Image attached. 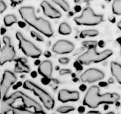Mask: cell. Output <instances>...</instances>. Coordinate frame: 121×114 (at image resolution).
Returning <instances> with one entry per match:
<instances>
[{"label": "cell", "instance_id": "obj_1", "mask_svg": "<svg viewBox=\"0 0 121 114\" xmlns=\"http://www.w3.org/2000/svg\"><path fill=\"white\" fill-rule=\"evenodd\" d=\"M21 18L26 23L32 26L40 33L47 37L53 35V30L50 23L42 17H37L35 14L34 8L30 6L21 7L19 9Z\"/></svg>", "mask_w": 121, "mask_h": 114}, {"label": "cell", "instance_id": "obj_2", "mask_svg": "<svg viewBox=\"0 0 121 114\" xmlns=\"http://www.w3.org/2000/svg\"><path fill=\"white\" fill-rule=\"evenodd\" d=\"M120 95L117 93H105L100 95V89L96 86H91L83 99V104L90 108H97L101 104H112L117 103Z\"/></svg>", "mask_w": 121, "mask_h": 114}, {"label": "cell", "instance_id": "obj_3", "mask_svg": "<svg viewBox=\"0 0 121 114\" xmlns=\"http://www.w3.org/2000/svg\"><path fill=\"white\" fill-rule=\"evenodd\" d=\"M17 99H20L22 101L25 107L28 108V109L33 107L34 109V110H35L34 113H44V111L43 110V108H42L41 105L39 103H37L35 100L32 99L30 97L26 95V94L23 93L22 92H20V91H17V92L11 94L9 97L4 98L3 100H1V103L7 104V105L12 106L13 104Z\"/></svg>", "mask_w": 121, "mask_h": 114}, {"label": "cell", "instance_id": "obj_4", "mask_svg": "<svg viewBox=\"0 0 121 114\" xmlns=\"http://www.w3.org/2000/svg\"><path fill=\"white\" fill-rule=\"evenodd\" d=\"M113 55V51L111 50H105L102 52H97L95 47L89 48L78 57V60L82 65H89L92 63H98L107 59Z\"/></svg>", "mask_w": 121, "mask_h": 114}, {"label": "cell", "instance_id": "obj_5", "mask_svg": "<svg viewBox=\"0 0 121 114\" xmlns=\"http://www.w3.org/2000/svg\"><path fill=\"white\" fill-rule=\"evenodd\" d=\"M23 87L25 89L32 91L34 95L39 98L41 102L43 104L44 107L47 110H52L55 107V101L50 96V95L43 89H41L39 86L36 85L34 83L30 80H26L23 84Z\"/></svg>", "mask_w": 121, "mask_h": 114}, {"label": "cell", "instance_id": "obj_6", "mask_svg": "<svg viewBox=\"0 0 121 114\" xmlns=\"http://www.w3.org/2000/svg\"><path fill=\"white\" fill-rule=\"evenodd\" d=\"M74 21L79 26H96L103 21V15L96 14L91 8H86L80 16L75 17Z\"/></svg>", "mask_w": 121, "mask_h": 114}, {"label": "cell", "instance_id": "obj_7", "mask_svg": "<svg viewBox=\"0 0 121 114\" xmlns=\"http://www.w3.org/2000/svg\"><path fill=\"white\" fill-rule=\"evenodd\" d=\"M15 35H16V38L17 39L19 43V48L26 56L36 59L41 56L42 51L32 42H30V41L25 38L21 32H16Z\"/></svg>", "mask_w": 121, "mask_h": 114}, {"label": "cell", "instance_id": "obj_8", "mask_svg": "<svg viewBox=\"0 0 121 114\" xmlns=\"http://www.w3.org/2000/svg\"><path fill=\"white\" fill-rule=\"evenodd\" d=\"M2 40L4 42V46L1 49V56H0L1 65H3L6 62L12 61L16 55L14 48L11 43L10 38L8 36H4Z\"/></svg>", "mask_w": 121, "mask_h": 114}, {"label": "cell", "instance_id": "obj_9", "mask_svg": "<svg viewBox=\"0 0 121 114\" xmlns=\"http://www.w3.org/2000/svg\"><path fill=\"white\" fill-rule=\"evenodd\" d=\"M17 77L10 71H5L2 76V80L1 82V100L5 98L8 91L9 90L10 87L16 82Z\"/></svg>", "mask_w": 121, "mask_h": 114}, {"label": "cell", "instance_id": "obj_10", "mask_svg": "<svg viewBox=\"0 0 121 114\" xmlns=\"http://www.w3.org/2000/svg\"><path fill=\"white\" fill-rule=\"evenodd\" d=\"M104 77V73L96 68H89L80 76V79L83 83H95L102 80Z\"/></svg>", "mask_w": 121, "mask_h": 114}, {"label": "cell", "instance_id": "obj_11", "mask_svg": "<svg viewBox=\"0 0 121 114\" xmlns=\"http://www.w3.org/2000/svg\"><path fill=\"white\" fill-rule=\"evenodd\" d=\"M73 50V44L66 40H59L52 47V51L57 54L70 53Z\"/></svg>", "mask_w": 121, "mask_h": 114}, {"label": "cell", "instance_id": "obj_12", "mask_svg": "<svg viewBox=\"0 0 121 114\" xmlns=\"http://www.w3.org/2000/svg\"><path fill=\"white\" fill-rule=\"evenodd\" d=\"M79 98V94L77 91L70 92L67 89H61L58 92V100L63 103L68 101H77Z\"/></svg>", "mask_w": 121, "mask_h": 114}, {"label": "cell", "instance_id": "obj_13", "mask_svg": "<svg viewBox=\"0 0 121 114\" xmlns=\"http://www.w3.org/2000/svg\"><path fill=\"white\" fill-rule=\"evenodd\" d=\"M40 5L43 11L44 14L48 17L51 19H58L61 17V14L60 13V11L55 9L47 1H43V2L40 4Z\"/></svg>", "mask_w": 121, "mask_h": 114}, {"label": "cell", "instance_id": "obj_14", "mask_svg": "<svg viewBox=\"0 0 121 114\" xmlns=\"http://www.w3.org/2000/svg\"><path fill=\"white\" fill-rule=\"evenodd\" d=\"M53 66L52 63L48 60H45L44 62H41V64L38 68V73L43 77H51L52 74Z\"/></svg>", "mask_w": 121, "mask_h": 114}, {"label": "cell", "instance_id": "obj_15", "mask_svg": "<svg viewBox=\"0 0 121 114\" xmlns=\"http://www.w3.org/2000/svg\"><path fill=\"white\" fill-rule=\"evenodd\" d=\"M26 61L24 58H19L15 60L14 71L16 73H29L30 68L26 65Z\"/></svg>", "mask_w": 121, "mask_h": 114}, {"label": "cell", "instance_id": "obj_16", "mask_svg": "<svg viewBox=\"0 0 121 114\" xmlns=\"http://www.w3.org/2000/svg\"><path fill=\"white\" fill-rule=\"evenodd\" d=\"M111 71L113 77L120 84H121V65L115 62H112L111 63Z\"/></svg>", "mask_w": 121, "mask_h": 114}, {"label": "cell", "instance_id": "obj_17", "mask_svg": "<svg viewBox=\"0 0 121 114\" xmlns=\"http://www.w3.org/2000/svg\"><path fill=\"white\" fill-rule=\"evenodd\" d=\"M72 32V29L70 28V26L68 25L66 23H60L58 28V32L60 35H70Z\"/></svg>", "mask_w": 121, "mask_h": 114}, {"label": "cell", "instance_id": "obj_18", "mask_svg": "<svg viewBox=\"0 0 121 114\" xmlns=\"http://www.w3.org/2000/svg\"><path fill=\"white\" fill-rule=\"evenodd\" d=\"M98 35V31L95 29H87L83 30L79 34L81 38H85L86 37H95Z\"/></svg>", "mask_w": 121, "mask_h": 114}, {"label": "cell", "instance_id": "obj_19", "mask_svg": "<svg viewBox=\"0 0 121 114\" xmlns=\"http://www.w3.org/2000/svg\"><path fill=\"white\" fill-rule=\"evenodd\" d=\"M17 22V17L14 14H8L4 17V23L6 26H11Z\"/></svg>", "mask_w": 121, "mask_h": 114}, {"label": "cell", "instance_id": "obj_20", "mask_svg": "<svg viewBox=\"0 0 121 114\" xmlns=\"http://www.w3.org/2000/svg\"><path fill=\"white\" fill-rule=\"evenodd\" d=\"M112 11L117 15H121V0H114L112 4Z\"/></svg>", "mask_w": 121, "mask_h": 114}, {"label": "cell", "instance_id": "obj_21", "mask_svg": "<svg viewBox=\"0 0 121 114\" xmlns=\"http://www.w3.org/2000/svg\"><path fill=\"white\" fill-rule=\"evenodd\" d=\"M53 2L57 4L64 11H68L70 10V6L68 3L64 0H52Z\"/></svg>", "mask_w": 121, "mask_h": 114}, {"label": "cell", "instance_id": "obj_22", "mask_svg": "<svg viewBox=\"0 0 121 114\" xmlns=\"http://www.w3.org/2000/svg\"><path fill=\"white\" fill-rule=\"evenodd\" d=\"M12 113L14 114H30V113H33V112L29 110L28 109H26L25 107H14L12 110Z\"/></svg>", "mask_w": 121, "mask_h": 114}, {"label": "cell", "instance_id": "obj_23", "mask_svg": "<svg viewBox=\"0 0 121 114\" xmlns=\"http://www.w3.org/2000/svg\"><path fill=\"white\" fill-rule=\"evenodd\" d=\"M73 110H74V107L71 106H62L57 109V111L61 113H67Z\"/></svg>", "mask_w": 121, "mask_h": 114}, {"label": "cell", "instance_id": "obj_24", "mask_svg": "<svg viewBox=\"0 0 121 114\" xmlns=\"http://www.w3.org/2000/svg\"><path fill=\"white\" fill-rule=\"evenodd\" d=\"M98 42H97L95 41H83L82 45L85 47H86L87 49H89V48L96 47L98 45Z\"/></svg>", "mask_w": 121, "mask_h": 114}, {"label": "cell", "instance_id": "obj_25", "mask_svg": "<svg viewBox=\"0 0 121 114\" xmlns=\"http://www.w3.org/2000/svg\"><path fill=\"white\" fill-rule=\"evenodd\" d=\"M30 35H31L32 38H33L34 39L36 40L37 41H43L44 39L42 37V35H40L39 33L35 32V31H31L30 32Z\"/></svg>", "mask_w": 121, "mask_h": 114}, {"label": "cell", "instance_id": "obj_26", "mask_svg": "<svg viewBox=\"0 0 121 114\" xmlns=\"http://www.w3.org/2000/svg\"><path fill=\"white\" fill-rule=\"evenodd\" d=\"M73 66L75 67L76 70L77 71H81L82 70V63L79 62V61H76V62L73 63Z\"/></svg>", "mask_w": 121, "mask_h": 114}, {"label": "cell", "instance_id": "obj_27", "mask_svg": "<svg viewBox=\"0 0 121 114\" xmlns=\"http://www.w3.org/2000/svg\"><path fill=\"white\" fill-rule=\"evenodd\" d=\"M58 62L60 63V64H63V65H65V64H67L68 62H70V59L68 58H65V57H62V58H60L58 59Z\"/></svg>", "mask_w": 121, "mask_h": 114}, {"label": "cell", "instance_id": "obj_28", "mask_svg": "<svg viewBox=\"0 0 121 114\" xmlns=\"http://www.w3.org/2000/svg\"><path fill=\"white\" fill-rule=\"evenodd\" d=\"M6 8H7V6L5 4V2H4L2 0H1V2H0V12L3 13L4 11H5Z\"/></svg>", "mask_w": 121, "mask_h": 114}, {"label": "cell", "instance_id": "obj_29", "mask_svg": "<svg viewBox=\"0 0 121 114\" xmlns=\"http://www.w3.org/2000/svg\"><path fill=\"white\" fill-rule=\"evenodd\" d=\"M71 73V71L69 69H61L60 71V75H64V74H70Z\"/></svg>", "mask_w": 121, "mask_h": 114}, {"label": "cell", "instance_id": "obj_30", "mask_svg": "<svg viewBox=\"0 0 121 114\" xmlns=\"http://www.w3.org/2000/svg\"><path fill=\"white\" fill-rule=\"evenodd\" d=\"M50 77H44L43 79H42V83H43V84L45 85H47L48 83H49V81H50V79H49Z\"/></svg>", "mask_w": 121, "mask_h": 114}, {"label": "cell", "instance_id": "obj_31", "mask_svg": "<svg viewBox=\"0 0 121 114\" xmlns=\"http://www.w3.org/2000/svg\"><path fill=\"white\" fill-rule=\"evenodd\" d=\"M11 2H14V3H15V4H20V3H21L23 1H24V0H10Z\"/></svg>", "mask_w": 121, "mask_h": 114}, {"label": "cell", "instance_id": "obj_32", "mask_svg": "<svg viewBox=\"0 0 121 114\" xmlns=\"http://www.w3.org/2000/svg\"><path fill=\"white\" fill-rule=\"evenodd\" d=\"M78 111L79 113H83L85 111V107H82V106H81V107H79L78 108Z\"/></svg>", "mask_w": 121, "mask_h": 114}, {"label": "cell", "instance_id": "obj_33", "mask_svg": "<svg viewBox=\"0 0 121 114\" xmlns=\"http://www.w3.org/2000/svg\"><path fill=\"white\" fill-rule=\"evenodd\" d=\"M99 86H101V87H105L108 86V83L106 82H100L99 83Z\"/></svg>", "mask_w": 121, "mask_h": 114}, {"label": "cell", "instance_id": "obj_34", "mask_svg": "<svg viewBox=\"0 0 121 114\" xmlns=\"http://www.w3.org/2000/svg\"><path fill=\"white\" fill-rule=\"evenodd\" d=\"M98 45L100 47H103L104 46V42L103 41H100L98 43Z\"/></svg>", "mask_w": 121, "mask_h": 114}, {"label": "cell", "instance_id": "obj_35", "mask_svg": "<svg viewBox=\"0 0 121 114\" xmlns=\"http://www.w3.org/2000/svg\"><path fill=\"white\" fill-rule=\"evenodd\" d=\"M18 25H19L20 27L23 28V27H24V26H25V23H24V22H18Z\"/></svg>", "mask_w": 121, "mask_h": 114}, {"label": "cell", "instance_id": "obj_36", "mask_svg": "<svg viewBox=\"0 0 121 114\" xmlns=\"http://www.w3.org/2000/svg\"><path fill=\"white\" fill-rule=\"evenodd\" d=\"M44 55H45V57H50L51 56V53L50 52H48V51H46L44 53Z\"/></svg>", "mask_w": 121, "mask_h": 114}, {"label": "cell", "instance_id": "obj_37", "mask_svg": "<svg viewBox=\"0 0 121 114\" xmlns=\"http://www.w3.org/2000/svg\"><path fill=\"white\" fill-rule=\"evenodd\" d=\"M80 6H76L75 7V10H76V11H77V12H79V11H80Z\"/></svg>", "mask_w": 121, "mask_h": 114}, {"label": "cell", "instance_id": "obj_38", "mask_svg": "<svg viewBox=\"0 0 121 114\" xmlns=\"http://www.w3.org/2000/svg\"><path fill=\"white\" fill-rule=\"evenodd\" d=\"M35 65H39L41 64V62H40V61L39 60H36V61H35Z\"/></svg>", "mask_w": 121, "mask_h": 114}, {"label": "cell", "instance_id": "obj_39", "mask_svg": "<svg viewBox=\"0 0 121 114\" xmlns=\"http://www.w3.org/2000/svg\"><path fill=\"white\" fill-rule=\"evenodd\" d=\"M88 113H100V112H98V111H92V110H91V111H89L88 112Z\"/></svg>", "mask_w": 121, "mask_h": 114}, {"label": "cell", "instance_id": "obj_40", "mask_svg": "<svg viewBox=\"0 0 121 114\" xmlns=\"http://www.w3.org/2000/svg\"><path fill=\"white\" fill-rule=\"evenodd\" d=\"M32 77H36V71H33V72H32Z\"/></svg>", "mask_w": 121, "mask_h": 114}, {"label": "cell", "instance_id": "obj_41", "mask_svg": "<svg viewBox=\"0 0 121 114\" xmlns=\"http://www.w3.org/2000/svg\"><path fill=\"white\" fill-rule=\"evenodd\" d=\"M5 32H6V29H5L4 28H2V32H1L2 35H4V33H5Z\"/></svg>", "mask_w": 121, "mask_h": 114}, {"label": "cell", "instance_id": "obj_42", "mask_svg": "<svg viewBox=\"0 0 121 114\" xmlns=\"http://www.w3.org/2000/svg\"><path fill=\"white\" fill-rule=\"evenodd\" d=\"M80 89H81V90H85V89H86V86H85V85L81 86H80Z\"/></svg>", "mask_w": 121, "mask_h": 114}, {"label": "cell", "instance_id": "obj_43", "mask_svg": "<svg viewBox=\"0 0 121 114\" xmlns=\"http://www.w3.org/2000/svg\"><path fill=\"white\" fill-rule=\"evenodd\" d=\"M117 26H118V28L121 30V20L118 23V24H117Z\"/></svg>", "mask_w": 121, "mask_h": 114}, {"label": "cell", "instance_id": "obj_44", "mask_svg": "<svg viewBox=\"0 0 121 114\" xmlns=\"http://www.w3.org/2000/svg\"><path fill=\"white\" fill-rule=\"evenodd\" d=\"M79 1V0H74V2H78Z\"/></svg>", "mask_w": 121, "mask_h": 114}, {"label": "cell", "instance_id": "obj_45", "mask_svg": "<svg viewBox=\"0 0 121 114\" xmlns=\"http://www.w3.org/2000/svg\"><path fill=\"white\" fill-rule=\"evenodd\" d=\"M107 1H111V0H107Z\"/></svg>", "mask_w": 121, "mask_h": 114}]
</instances>
